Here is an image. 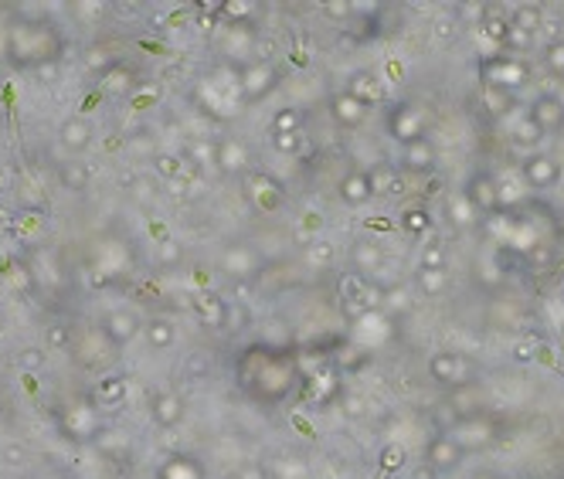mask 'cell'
I'll return each instance as SVG.
<instances>
[{
    "instance_id": "obj_1",
    "label": "cell",
    "mask_w": 564,
    "mask_h": 479,
    "mask_svg": "<svg viewBox=\"0 0 564 479\" xmlns=\"http://www.w3.org/2000/svg\"><path fill=\"white\" fill-rule=\"evenodd\" d=\"M531 119L541 126V129H547V126H561L564 109H561V102H557V99L544 95V99H537V102H534V116H531Z\"/></svg>"
},
{
    "instance_id": "obj_2",
    "label": "cell",
    "mask_w": 564,
    "mask_h": 479,
    "mask_svg": "<svg viewBox=\"0 0 564 479\" xmlns=\"http://www.w3.org/2000/svg\"><path fill=\"white\" fill-rule=\"evenodd\" d=\"M541 133H544V129L534 123V119H531V123H520V126H517V139H527V143L541 139Z\"/></svg>"
},
{
    "instance_id": "obj_3",
    "label": "cell",
    "mask_w": 564,
    "mask_h": 479,
    "mask_svg": "<svg viewBox=\"0 0 564 479\" xmlns=\"http://www.w3.org/2000/svg\"><path fill=\"white\" fill-rule=\"evenodd\" d=\"M517 24H520V27H523V31H534V27L541 24V17H537V11H534V7H527V11H520Z\"/></svg>"
},
{
    "instance_id": "obj_4",
    "label": "cell",
    "mask_w": 564,
    "mask_h": 479,
    "mask_svg": "<svg viewBox=\"0 0 564 479\" xmlns=\"http://www.w3.org/2000/svg\"><path fill=\"white\" fill-rule=\"evenodd\" d=\"M275 126H279V133H289V129H296V116L293 113H279L275 116Z\"/></svg>"
},
{
    "instance_id": "obj_5",
    "label": "cell",
    "mask_w": 564,
    "mask_h": 479,
    "mask_svg": "<svg viewBox=\"0 0 564 479\" xmlns=\"http://www.w3.org/2000/svg\"><path fill=\"white\" fill-rule=\"evenodd\" d=\"M554 177V170L551 167H544V163H537V167H534V183H547Z\"/></svg>"
},
{
    "instance_id": "obj_6",
    "label": "cell",
    "mask_w": 564,
    "mask_h": 479,
    "mask_svg": "<svg viewBox=\"0 0 564 479\" xmlns=\"http://www.w3.org/2000/svg\"><path fill=\"white\" fill-rule=\"evenodd\" d=\"M435 459H445V462H452V459H455V449H452V445H435Z\"/></svg>"
},
{
    "instance_id": "obj_7",
    "label": "cell",
    "mask_w": 564,
    "mask_h": 479,
    "mask_svg": "<svg viewBox=\"0 0 564 479\" xmlns=\"http://www.w3.org/2000/svg\"><path fill=\"white\" fill-rule=\"evenodd\" d=\"M275 146H279V150H293V146H296V139L289 136V133H279V136H275Z\"/></svg>"
},
{
    "instance_id": "obj_8",
    "label": "cell",
    "mask_w": 564,
    "mask_h": 479,
    "mask_svg": "<svg viewBox=\"0 0 564 479\" xmlns=\"http://www.w3.org/2000/svg\"><path fill=\"white\" fill-rule=\"evenodd\" d=\"M157 163H160V170H163V173H177V160H170V157H160Z\"/></svg>"
},
{
    "instance_id": "obj_9",
    "label": "cell",
    "mask_w": 564,
    "mask_h": 479,
    "mask_svg": "<svg viewBox=\"0 0 564 479\" xmlns=\"http://www.w3.org/2000/svg\"><path fill=\"white\" fill-rule=\"evenodd\" d=\"M435 31H439V34H449V31H452V21H439V24H435Z\"/></svg>"
}]
</instances>
